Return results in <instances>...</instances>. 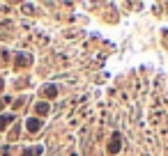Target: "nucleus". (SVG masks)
I'll use <instances>...</instances> for the list:
<instances>
[{"label":"nucleus","mask_w":168,"mask_h":156,"mask_svg":"<svg viewBox=\"0 0 168 156\" xmlns=\"http://www.w3.org/2000/svg\"><path fill=\"white\" fill-rule=\"evenodd\" d=\"M7 122H9V117H0V129H2V126L7 124Z\"/></svg>","instance_id":"obj_2"},{"label":"nucleus","mask_w":168,"mask_h":156,"mask_svg":"<svg viewBox=\"0 0 168 156\" xmlns=\"http://www.w3.org/2000/svg\"><path fill=\"white\" fill-rule=\"evenodd\" d=\"M39 119H30V122H28V129H30V131H37V129H39Z\"/></svg>","instance_id":"obj_1"}]
</instances>
